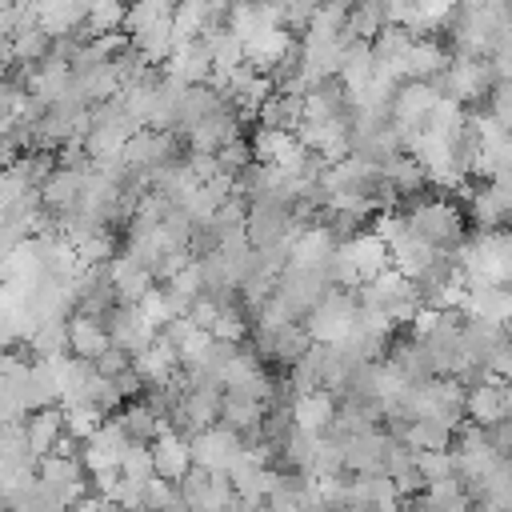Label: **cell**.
<instances>
[{"label": "cell", "instance_id": "cell-1", "mask_svg": "<svg viewBox=\"0 0 512 512\" xmlns=\"http://www.w3.org/2000/svg\"><path fill=\"white\" fill-rule=\"evenodd\" d=\"M396 212L408 220L412 232L432 240L440 252H452V248H460L468 240L464 236V212L444 196H408Z\"/></svg>", "mask_w": 512, "mask_h": 512}, {"label": "cell", "instance_id": "cell-2", "mask_svg": "<svg viewBox=\"0 0 512 512\" xmlns=\"http://www.w3.org/2000/svg\"><path fill=\"white\" fill-rule=\"evenodd\" d=\"M432 84L440 88V96H452L468 108V104H488V96L496 92L500 80H496V68L488 56H452V64Z\"/></svg>", "mask_w": 512, "mask_h": 512}, {"label": "cell", "instance_id": "cell-3", "mask_svg": "<svg viewBox=\"0 0 512 512\" xmlns=\"http://www.w3.org/2000/svg\"><path fill=\"white\" fill-rule=\"evenodd\" d=\"M356 316H360V296H356L352 288H332V292L304 316V324H308L312 340H320V344H340V340H348V336L356 332Z\"/></svg>", "mask_w": 512, "mask_h": 512}, {"label": "cell", "instance_id": "cell-4", "mask_svg": "<svg viewBox=\"0 0 512 512\" xmlns=\"http://www.w3.org/2000/svg\"><path fill=\"white\" fill-rule=\"evenodd\" d=\"M312 332L304 320H292V324H280V328H252V348L260 360L276 364V368H292L308 348H312Z\"/></svg>", "mask_w": 512, "mask_h": 512}, {"label": "cell", "instance_id": "cell-5", "mask_svg": "<svg viewBox=\"0 0 512 512\" xmlns=\"http://www.w3.org/2000/svg\"><path fill=\"white\" fill-rule=\"evenodd\" d=\"M332 288H336V284H332V276H328L324 268H308V264H292V260H288V268L276 276V292L296 308L300 320H304Z\"/></svg>", "mask_w": 512, "mask_h": 512}, {"label": "cell", "instance_id": "cell-6", "mask_svg": "<svg viewBox=\"0 0 512 512\" xmlns=\"http://www.w3.org/2000/svg\"><path fill=\"white\" fill-rule=\"evenodd\" d=\"M188 448H192V464H200L208 472H228L244 452V436L228 424H212V428H200L188 440Z\"/></svg>", "mask_w": 512, "mask_h": 512}, {"label": "cell", "instance_id": "cell-7", "mask_svg": "<svg viewBox=\"0 0 512 512\" xmlns=\"http://www.w3.org/2000/svg\"><path fill=\"white\" fill-rule=\"evenodd\" d=\"M104 324H108L112 344H120V348L132 352V356H140V352L160 336V328L140 312V304H116V308L104 316Z\"/></svg>", "mask_w": 512, "mask_h": 512}, {"label": "cell", "instance_id": "cell-8", "mask_svg": "<svg viewBox=\"0 0 512 512\" xmlns=\"http://www.w3.org/2000/svg\"><path fill=\"white\" fill-rule=\"evenodd\" d=\"M164 72L176 76V80H184V84H208L212 72H216L212 52H208V40H204V36H196V40H180L176 52L168 56Z\"/></svg>", "mask_w": 512, "mask_h": 512}, {"label": "cell", "instance_id": "cell-9", "mask_svg": "<svg viewBox=\"0 0 512 512\" xmlns=\"http://www.w3.org/2000/svg\"><path fill=\"white\" fill-rule=\"evenodd\" d=\"M24 432H28V448H32V456L40 460V456H48V452H56V448L64 444V436H68V416H64L60 404H52V408H36V412L24 416Z\"/></svg>", "mask_w": 512, "mask_h": 512}, {"label": "cell", "instance_id": "cell-10", "mask_svg": "<svg viewBox=\"0 0 512 512\" xmlns=\"http://www.w3.org/2000/svg\"><path fill=\"white\" fill-rule=\"evenodd\" d=\"M84 180H88V172H84V168H68V164H60V168L44 180V188H40V204H44L52 216H64V212L80 208Z\"/></svg>", "mask_w": 512, "mask_h": 512}, {"label": "cell", "instance_id": "cell-11", "mask_svg": "<svg viewBox=\"0 0 512 512\" xmlns=\"http://www.w3.org/2000/svg\"><path fill=\"white\" fill-rule=\"evenodd\" d=\"M120 424H124V432L132 436V440H140V444H152L156 436H164L168 432V412L160 408V404H152L148 396H136V400H128L120 412H112Z\"/></svg>", "mask_w": 512, "mask_h": 512}, {"label": "cell", "instance_id": "cell-12", "mask_svg": "<svg viewBox=\"0 0 512 512\" xmlns=\"http://www.w3.org/2000/svg\"><path fill=\"white\" fill-rule=\"evenodd\" d=\"M136 372L144 376V384H168L176 380L184 368H180V348L168 340V332L160 328V336L136 356Z\"/></svg>", "mask_w": 512, "mask_h": 512}, {"label": "cell", "instance_id": "cell-13", "mask_svg": "<svg viewBox=\"0 0 512 512\" xmlns=\"http://www.w3.org/2000/svg\"><path fill=\"white\" fill-rule=\"evenodd\" d=\"M108 272H112V284H116V296L120 304H140L148 296V288L156 284V276L132 256V252H120L108 260Z\"/></svg>", "mask_w": 512, "mask_h": 512}, {"label": "cell", "instance_id": "cell-14", "mask_svg": "<svg viewBox=\"0 0 512 512\" xmlns=\"http://www.w3.org/2000/svg\"><path fill=\"white\" fill-rule=\"evenodd\" d=\"M340 248H344V256L356 264V272H360L364 280H372V276H380L384 268H392V252H388V244H384L372 228L356 232V236H352V240H344Z\"/></svg>", "mask_w": 512, "mask_h": 512}, {"label": "cell", "instance_id": "cell-15", "mask_svg": "<svg viewBox=\"0 0 512 512\" xmlns=\"http://www.w3.org/2000/svg\"><path fill=\"white\" fill-rule=\"evenodd\" d=\"M452 64V48L440 44L436 36H416L408 60H404V80H436Z\"/></svg>", "mask_w": 512, "mask_h": 512}, {"label": "cell", "instance_id": "cell-16", "mask_svg": "<svg viewBox=\"0 0 512 512\" xmlns=\"http://www.w3.org/2000/svg\"><path fill=\"white\" fill-rule=\"evenodd\" d=\"M68 340H72V356H84V360H96L112 344L108 324L92 312H80V308L68 316Z\"/></svg>", "mask_w": 512, "mask_h": 512}, {"label": "cell", "instance_id": "cell-17", "mask_svg": "<svg viewBox=\"0 0 512 512\" xmlns=\"http://www.w3.org/2000/svg\"><path fill=\"white\" fill-rule=\"evenodd\" d=\"M336 408H340V396L332 388H316V392H300L296 404H292V416L300 428L308 432H328L332 420H336Z\"/></svg>", "mask_w": 512, "mask_h": 512}, {"label": "cell", "instance_id": "cell-18", "mask_svg": "<svg viewBox=\"0 0 512 512\" xmlns=\"http://www.w3.org/2000/svg\"><path fill=\"white\" fill-rule=\"evenodd\" d=\"M128 40H132V48H136L148 64H168V56H172L176 44H180L172 16H168V20H156V24H144V28H136V32H128Z\"/></svg>", "mask_w": 512, "mask_h": 512}, {"label": "cell", "instance_id": "cell-19", "mask_svg": "<svg viewBox=\"0 0 512 512\" xmlns=\"http://www.w3.org/2000/svg\"><path fill=\"white\" fill-rule=\"evenodd\" d=\"M300 40L292 36V28H284V24H276V28H268V32H260L256 40H248L244 48H248V64L256 68V72H272L292 48H296Z\"/></svg>", "mask_w": 512, "mask_h": 512}, {"label": "cell", "instance_id": "cell-20", "mask_svg": "<svg viewBox=\"0 0 512 512\" xmlns=\"http://www.w3.org/2000/svg\"><path fill=\"white\" fill-rule=\"evenodd\" d=\"M340 240L332 236V228L320 220L312 228H304L296 240H292V264H308V268H324L332 256H336Z\"/></svg>", "mask_w": 512, "mask_h": 512}, {"label": "cell", "instance_id": "cell-21", "mask_svg": "<svg viewBox=\"0 0 512 512\" xmlns=\"http://www.w3.org/2000/svg\"><path fill=\"white\" fill-rule=\"evenodd\" d=\"M412 44H416V32H408V28H400V24H388V28L372 40L376 64H380L384 72H392V76H400V80H404V60H408Z\"/></svg>", "mask_w": 512, "mask_h": 512}, {"label": "cell", "instance_id": "cell-22", "mask_svg": "<svg viewBox=\"0 0 512 512\" xmlns=\"http://www.w3.org/2000/svg\"><path fill=\"white\" fill-rule=\"evenodd\" d=\"M204 40H208V52H212V64H216L220 76H228V72H236V68L248 64V48H244V40L228 24H212L204 32Z\"/></svg>", "mask_w": 512, "mask_h": 512}, {"label": "cell", "instance_id": "cell-23", "mask_svg": "<svg viewBox=\"0 0 512 512\" xmlns=\"http://www.w3.org/2000/svg\"><path fill=\"white\" fill-rule=\"evenodd\" d=\"M152 456H156V476H164V480H180V476L192 468V448H188V440H184L180 432H172V428L152 440Z\"/></svg>", "mask_w": 512, "mask_h": 512}, {"label": "cell", "instance_id": "cell-24", "mask_svg": "<svg viewBox=\"0 0 512 512\" xmlns=\"http://www.w3.org/2000/svg\"><path fill=\"white\" fill-rule=\"evenodd\" d=\"M388 360L408 376V384H428V380L436 376V368H432L428 348H424V340H420V336H412V340H392Z\"/></svg>", "mask_w": 512, "mask_h": 512}, {"label": "cell", "instance_id": "cell-25", "mask_svg": "<svg viewBox=\"0 0 512 512\" xmlns=\"http://www.w3.org/2000/svg\"><path fill=\"white\" fill-rule=\"evenodd\" d=\"M372 76H376V52H372V44L368 40H348L344 60H340V80H344L348 96H356Z\"/></svg>", "mask_w": 512, "mask_h": 512}, {"label": "cell", "instance_id": "cell-26", "mask_svg": "<svg viewBox=\"0 0 512 512\" xmlns=\"http://www.w3.org/2000/svg\"><path fill=\"white\" fill-rule=\"evenodd\" d=\"M500 384L504 380H480V384H468V420L472 424H500L504 420V396H500Z\"/></svg>", "mask_w": 512, "mask_h": 512}, {"label": "cell", "instance_id": "cell-27", "mask_svg": "<svg viewBox=\"0 0 512 512\" xmlns=\"http://www.w3.org/2000/svg\"><path fill=\"white\" fill-rule=\"evenodd\" d=\"M256 120H260V128L296 132V128H300V120H304V96H296V92H272Z\"/></svg>", "mask_w": 512, "mask_h": 512}, {"label": "cell", "instance_id": "cell-28", "mask_svg": "<svg viewBox=\"0 0 512 512\" xmlns=\"http://www.w3.org/2000/svg\"><path fill=\"white\" fill-rule=\"evenodd\" d=\"M384 176H388V184H392L404 200L428 188V172H424V164H420L412 152H396L392 160H384Z\"/></svg>", "mask_w": 512, "mask_h": 512}, {"label": "cell", "instance_id": "cell-29", "mask_svg": "<svg viewBox=\"0 0 512 512\" xmlns=\"http://www.w3.org/2000/svg\"><path fill=\"white\" fill-rule=\"evenodd\" d=\"M172 24H176V36H180V40H196V36H204V32L216 24L212 0H176Z\"/></svg>", "mask_w": 512, "mask_h": 512}, {"label": "cell", "instance_id": "cell-30", "mask_svg": "<svg viewBox=\"0 0 512 512\" xmlns=\"http://www.w3.org/2000/svg\"><path fill=\"white\" fill-rule=\"evenodd\" d=\"M416 452L420 448H452L456 444V428L448 424V420H440V416H416L412 424H408V436H404Z\"/></svg>", "mask_w": 512, "mask_h": 512}, {"label": "cell", "instance_id": "cell-31", "mask_svg": "<svg viewBox=\"0 0 512 512\" xmlns=\"http://www.w3.org/2000/svg\"><path fill=\"white\" fill-rule=\"evenodd\" d=\"M464 124H468V108H464L460 100H452V96H440V100H436V108L428 112L424 132L444 136V140H456V136L464 132Z\"/></svg>", "mask_w": 512, "mask_h": 512}, {"label": "cell", "instance_id": "cell-32", "mask_svg": "<svg viewBox=\"0 0 512 512\" xmlns=\"http://www.w3.org/2000/svg\"><path fill=\"white\" fill-rule=\"evenodd\" d=\"M32 356H64L72 352V340H68V320H40V328L32 332V340L24 344Z\"/></svg>", "mask_w": 512, "mask_h": 512}, {"label": "cell", "instance_id": "cell-33", "mask_svg": "<svg viewBox=\"0 0 512 512\" xmlns=\"http://www.w3.org/2000/svg\"><path fill=\"white\" fill-rule=\"evenodd\" d=\"M124 20H128V0L124 4H100V8L88 12L84 36H112V32L124 28Z\"/></svg>", "mask_w": 512, "mask_h": 512}, {"label": "cell", "instance_id": "cell-34", "mask_svg": "<svg viewBox=\"0 0 512 512\" xmlns=\"http://www.w3.org/2000/svg\"><path fill=\"white\" fill-rule=\"evenodd\" d=\"M416 464H420V476H424L428 484L456 476V456H452V448H420V452H416Z\"/></svg>", "mask_w": 512, "mask_h": 512}, {"label": "cell", "instance_id": "cell-35", "mask_svg": "<svg viewBox=\"0 0 512 512\" xmlns=\"http://www.w3.org/2000/svg\"><path fill=\"white\" fill-rule=\"evenodd\" d=\"M172 12H176V0H128L124 32H136V28L156 24V20H168Z\"/></svg>", "mask_w": 512, "mask_h": 512}, {"label": "cell", "instance_id": "cell-36", "mask_svg": "<svg viewBox=\"0 0 512 512\" xmlns=\"http://www.w3.org/2000/svg\"><path fill=\"white\" fill-rule=\"evenodd\" d=\"M216 164H220V176H240V172H248L252 164H256V152H252V140H232V144H224L220 152H216Z\"/></svg>", "mask_w": 512, "mask_h": 512}, {"label": "cell", "instance_id": "cell-37", "mask_svg": "<svg viewBox=\"0 0 512 512\" xmlns=\"http://www.w3.org/2000/svg\"><path fill=\"white\" fill-rule=\"evenodd\" d=\"M140 312L156 324V328H164V324H172L180 312H176V304H172V296H168V288H160V284H152L148 288V296L140 300Z\"/></svg>", "mask_w": 512, "mask_h": 512}, {"label": "cell", "instance_id": "cell-38", "mask_svg": "<svg viewBox=\"0 0 512 512\" xmlns=\"http://www.w3.org/2000/svg\"><path fill=\"white\" fill-rule=\"evenodd\" d=\"M120 472L124 476H156V456H152V444H140V440H132L128 448H124V456H120Z\"/></svg>", "mask_w": 512, "mask_h": 512}, {"label": "cell", "instance_id": "cell-39", "mask_svg": "<svg viewBox=\"0 0 512 512\" xmlns=\"http://www.w3.org/2000/svg\"><path fill=\"white\" fill-rule=\"evenodd\" d=\"M132 364H136V356H132V352H124L120 344H108V348L96 356V368H100L104 376H112V380H116L120 372H128Z\"/></svg>", "mask_w": 512, "mask_h": 512}, {"label": "cell", "instance_id": "cell-40", "mask_svg": "<svg viewBox=\"0 0 512 512\" xmlns=\"http://www.w3.org/2000/svg\"><path fill=\"white\" fill-rule=\"evenodd\" d=\"M332 512H352V508H332Z\"/></svg>", "mask_w": 512, "mask_h": 512}, {"label": "cell", "instance_id": "cell-41", "mask_svg": "<svg viewBox=\"0 0 512 512\" xmlns=\"http://www.w3.org/2000/svg\"><path fill=\"white\" fill-rule=\"evenodd\" d=\"M508 16H512V4H508Z\"/></svg>", "mask_w": 512, "mask_h": 512}]
</instances>
